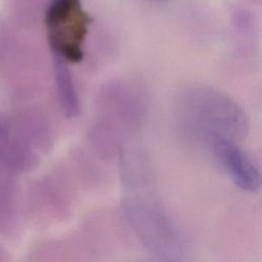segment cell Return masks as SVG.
I'll return each instance as SVG.
<instances>
[{"label":"cell","instance_id":"obj_1","mask_svg":"<svg viewBox=\"0 0 262 262\" xmlns=\"http://www.w3.org/2000/svg\"><path fill=\"white\" fill-rule=\"evenodd\" d=\"M180 108L188 125L202 140L244 137L248 130L246 114L228 96L208 88H192L180 98Z\"/></svg>","mask_w":262,"mask_h":262},{"label":"cell","instance_id":"obj_4","mask_svg":"<svg viewBox=\"0 0 262 262\" xmlns=\"http://www.w3.org/2000/svg\"><path fill=\"white\" fill-rule=\"evenodd\" d=\"M55 83L61 106L66 115L75 118L80 114V100L71 71L63 60L57 58L54 66Z\"/></svg>","mask_w":262,"mask_h":262},{"label":"cell","instance_id":"obj_2","mask_svg":"<svg viewBox=\"0 0 262 262\" xmlns=\"http://www.w3.org/2000/svg\"><path fill=\"white\" fill-rule=\"evenodd\" d=\"M90 16L80 0H53L46 13L50 47L56 58L77 63L83 59Z\"/></svg>","mask_w":262,"mask_h":262},{"label":"cell","instance_id":"obj_3","mask_svg":"<svg viewBox=\"0 0 262 262\" xmlns=\"http://www.w3.org/2000/svg\"><path fill=\"white\" fill-rule=\"evenodd\" d=\"M204 141L218 164L237 187L247 192H256L260 189V171L251 157L236 144L235 140L211 137Z\"/></svg>","mask_w":262,"mask_h":262}]
</instances>
